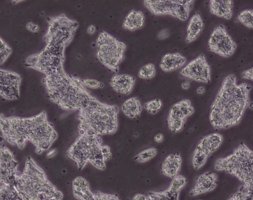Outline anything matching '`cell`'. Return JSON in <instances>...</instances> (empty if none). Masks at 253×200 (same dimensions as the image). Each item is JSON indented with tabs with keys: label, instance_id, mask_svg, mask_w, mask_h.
<instances>
[{
	"label": "cell",
	"instance_id": "17",
	"mask_svg": "<svg viewBox=\"0 0 253 200\" xmlns=\"http://www.w3.org/2000/svg\"><path fill=\"white\" fill-rule=\"evenodd\" d=\"M135 79L128 74H115L109 81L112 88L117 92L123 94H129L133 87Z\"/></svg>",
	"mask_w": 253,
	"mask_h": 200
},
{
	"label": "cell",
	"instance_id": "34",
	"mask_svg": "<svg viewBox=\"0 0 253 200\" xmlns=\"http://www.w3.org/2000/svg\"><path fill=\"white\" fill-rule=\"evenodd\" d=\"M162 101L160 99H154L146 102L144 107L148 112L155 114L162 108Z\"/></svg>",
	"mask_w": 253,
	"mask_h": 200
},
{
	"label": "cell",
	"instance_id": "3",
	"mask_svg": "<svg viewBox=\"0 0 253 200\" xmlns=\"http://www.w3.org/2000/svg\"><path fill=\"white\" fill-rule=\"evenodd\" d=\"M63 62L49 68L42 82L50 99L62 109L80 110L95 98L78 77L67 74Z\"/></svg>",
	"mask_w": 253,
	"mask_h": 200
},
{
	"label": "cell",
	"instance_id": "5",
	"mask_svg": "<svg viewBox=\"0 0 253 200\" xmlns=\"http://www.w3.org/2000/svg\"><path fill=\"white\" fill-rule=\"evenodd\" d=\"M118 112L117 106L91 100L79 110L80 129L98 136L113 133L117 128Z\"/></svg>",
	"mask_w": 253,
	"mask_h": 200
},
{
	"label": "cell",
	"instance_id": "13",
	"mask_svg": "<svg viewBox=\"0 0 253 200\" xmlns=\"http://www.w3.org/2000/svg\"><path fill=\"white\" fill-rule=\"evenodd\" d=\"M180 74L197 81L205 83L211 81V68L204 54L191 60L180 71Z\"/></svg>",
	"mask_w": 253,
	"mask_h": 200
},
{
	"label": "cell",
	"instance_id": "28",
	"mask_svg": "<svg viewBox=\"0 0 253 200\" xmlns=\"http://www.w3.org/2000/svg\"><path fill=\"white\" fill-rule=\"evenodd\" d=\"M179 193L169 189L163 192H151L146 197V200H178Z\"/></svg>",
	"mask_w": 253,
	"mask_h": 200
},
{
	"label": "cell",
	"instance_id": "30",
	"mask_svg": "<svg viewBox=\"0 0 253 200\" xmlns=\"http://www.w3.org/2000/svg\"><path fill=\"white\" fill-rule=\"evenodd\" d=\"M209 156L200 149L196 148L192 158V164L196 169L200 168L206 163Z\"/></svg>",
	"mask_w": 253,
	"mask_h": 200
},
{
	"label": "cell",
	"instance_id": "35",
	"mask_svg": "<svg viewBox=\"0 0 253 200\" xmlns=\"http://www.w3.org/2000/svg\"><path fill=\"white\" fill-rule=\"evenodd\" d=\"M9 45L0 37V64L3 63L11 53Z\"/></svg>",
	"mask_w": 253,
	"mask_h": 200
},
{
	"label": "cell",
	"instance_id": "1",
	"mask_svg": "<svg viewBox=\"0 0 253 200\" xmlns=\"http://www.w3.org/2000/svg\"><path fill=\"white\" fill-rule=\"evenodd\" d=\"M0 130L10 144L22 149L30 141L38 154L47 150L57 136L44 111L30 117H7L0 114Z\"/></svg>",
	"mask_w": 253,
	"mask_h": 200
},
{
	"label": "cell",
	"instance_id": "2",
	"mask_svg": "<svg viewBox=\"0 0 253 200\" xmlns=\"http://www.w3.org/2000/svg\"><path fill=\"white\" fill-rule=\"evenodd\" d=\"M251 88L247 82L237 84L234 74L224 79L211 107L209 119L214 128H227L240 121L249 104Z\"/></svg>",
	"mask_w": 253,
	"mask_h": 200
},
{
	"label": "cell",
	"instance_id": "14",
	"mask_svg": "<svg viewBox=\"0 0 253 200\" xmlns=\"http://www.w3.org/2000/svg\"><path fill=\"white\" fill-rule=\"evenodd\" d=\"M18 162L14 159L11 151L5 145L0 146V183L14 185L16 177L20 174L17 170Z\"/></svg>",
	"mask_w": 253,
	"mask_h": 200
},
{
	"label": "cell",
	"instance_id": "6",
	"mask_svg": "<svg viewBox=\"0 0 253 200\" xmlns=\"http://www.w3.org/2000/svg\"><path fill=\"white\" fill-rule=\"evenodd\" d=\"M253 151L241 143L227 156L219 159L215 163L216 170H224L235 176L244 184L253 183Z\"/></svg>",
	"mask_w": 253,
	"mask_h": 200
},
{
	"label": "cell",
	"instance_id": "26",
	"mask_svg": "<svg viewBox=\"0 0 253 200\" xmlns=\"http://www.w3.org/2000/svg\"><path fill=\"white\" fill-rule=\"evenodd\" d=\"M228 200H253V183L244 184Z\"/></svg>",
	"mask_w": 253,
	"mask_h": 200
},
{
	"label": "cell",
	"instance_id": "36",
	"mask_svg": "<svg viewBox=\"0 0 253 200\" xmlns=\"http://www.w3.org/2000/svg\"><path fill=\"white\" fill-rule=\"evenodd\" d=\"M81 81L84 85L91 88H97L104 86V84L102 82L95 79H85L81 80Z\"/></svg>",
	"mask_w": 253,
	"mask_h": 200
},
{
	"label": "cell",
	"instance_id": "9",
	"mask_svg": "<svg viewBox=\"0 0 253 200\" xmlns=\"http://www.w3.org/2000/svg\"><path fill=\"white\" fill-rule=\"evenodd\" d=\"M96 55L101 63L114 73H118L124 57L126 45L117 38L102 31L96 39Z\"/></svg>",
	"mask_w": 253,
	"mask_h": 200
},
{
	"label": "cell",
	"instance_id": "43",
	"mask_svg": "<svg viewBox=\"0 0 253 200\" xmlns=\"http://www.w3.org/2000/svg\"><path fill=\"white\" fill-rule=\"evenodd\" d=\"M197 92L199 94H203L205 92V88L204 86H200L197 89Z\"/></svg>",
	"mask_w": 253,
	"mask_h": 200
},
{
	"label": "cell",
	"instance_id": "25",
	"mask_svg": "<svg viewBox=\"0 0 253 200\" xmlns=\"http://www.w3.org/2000/svg\"><path fill=\"white\" fill-rule=\"evenodd\" d=\"M122 109L126 116L135 119L140 116L142 106L139 100L137 97H131L124 102Z\"/></svg>",
	"mask_w": 253,
	"mask_h": 200
},
{
	"label": "cell",
	"instance_id": "19",
	"mask_svg": "<svg viewBox=\"0 0 253 200\" xmlns=\"http://www.w3.org/2000/svg\"><path fill=\"white\" fill-rule=\"evenodd\" d=\"M222 135L218 133H212L203 137L196 148L208 156L216 151L222 143Z\"/></svg>",
	"mask_w": 253,
	"mask_h": 200
},
{
	"label": "cell",
	"instance_id": "20",
	"mask_svg": "<svg viewBox=\"0 0 253 200\" xmlns=\"http://www.w3.org/2000/svg\"><path fill=\"white\" fill-rule=\"evenodd\" d=\"M182 163V159L179 153L169 154L165 159L162 165V173L173 178L178 175Z\"/></svg>",
	"mask_w": 253,
	"mask_h": 200
},
{
	"label": "cell",
	"instance_id": "33",
	"mask_svg": "<svg viewBox=\"0 0 253 200\" xmlns=\"http://www.w3.org/2000/svg\"><path fill=\"white\" fill-rule=\"evenodd\" d=\"M157 153V150L154 148H150L143 150L135 157V160L139 162L147 161L154 158Z\"/></svg>",
	"mask_w": 253,
	"mask_h": 200
},
{
	"label": "cell",
	"instance_id": "37",
	"mask_svg": "<svg viewBox=\"0 0 253 200\" xmlns=\"http://www.w3.org/2000/svg\"><path fill=\"white\" fill-rule=\"evenodd\" d=\"M94 200H119L115 195L96 192L94 193Z\"/></svg>",
	"mask_w": 253,
	"mask_h": 200
},
{
	"label": "cell",
	"instance_id": "21",
	"mask_svg": "<svg viewBox=\"0 0 253 200\" xmlns=\"http://www.w3.org/2000/svg\"><path fill=\"white\" fill-rule=\"evenodd\" d=\"M186 61V58L178 53H168L164 54L159 66L165 72H170L182 66Z\"/></svg>",
	"mask_w": 253,
	"mask_h": 200
},
{
	"label": "cell",
	"instance_id": "24",
	"mask_svg": "<svg viewBox=\"0 0 253 200\" xmlns=\"http://www.w3.org/2000/svg\"><path fill=\"white\" fill-rule=\"evenodd\" d=\"M145 17L142 11L131 10L126 16L123 27L126 30L133 31L143 27Z\"/></svg>",
	"mask_w": 253,
	"mask_h": 200
},
{
	"label": "cell",
	"instance_id": "23",
	"mask_svg": "<svg viewBox=\"0 0 253 200\" xmlns=\"http://www.w3.org/2000/svg\"><path fill=\"white\" fill-rule=\"evenodd\" d=\"M73 194L79 200H94V194L89 188V184L82 177L76 178L73 182Z\"/></svg>",
	"mask_w": 253,
	"mask_h": 200
},
{
	"label": "cell",
	"instance_id": "16",
	"mask_svg": "<svg viewBox=\"0 0 253 200\" xmlns=\"http://www.w3.org/2000/svg\"><path fill=\"white\" fill-rule=\"evenodd\" d=\"M217 184V175L207 172L200 175L196 180L195 185L190 191L191 196H196L213 190Z\"/></svg>",
	"mask_w": 253,
	"mask_h": 200
},
{
	"label": "cell",
	"instance_id": "15",
	"mask_svg": "<svg viewBox=\"0 0 253 200\" xmlns=\"http://www.w3.org/2000/svg\"><path fill=\"white\" fill-rule=\"evenodd\" d=\"M21 78L18 74L0 69V95L9 100L18 99Z\"/></svg>",
	"mask_w": 253,
	"mask_h": 200
},
{
	"label": "cell",
	"instance_id": "31",
	"mask_svg": "<svg viewBox=\"0 0 253 200\" xmlns=\"http://www.w3.org/2000/svg\"><path fill=\"white\" fill-rule=\"evenodd\" d=\"M155 74L156 70L154 65L152 63H148L140 69L138 76L141 79H149L153 78Z\"/></svg>",
	"mask_w": 253,
	"mask_h": 200
},
{
	"label": "cell",
	"instance_id": "8",
	"mask_svg": "<svg viewBox=\"0 0 253 200\" xmlns=\"http://www.w3.org/2000/svg\"><path fill=\"white\" fill-rule=\"evenodd\" d=\"M48 27L44 37L46 46L65 48L73 40L78 22L64 14L47 18Z\"/></svg>",
	"mask_w": 253,
	"mask_h": 200
},
{
	"label": "cell",
	"instance_id": "10",
	"mask_svg": "<svg viewBox=\"0 0 253 200\" xmlns=\"http://www.w3.org/2000/svg\"><path fill=\"white\" fill-rule=\"evenodd\" d=\"M193 0H145V6L153 14L170 15L181 21L186 20L192 5Z\"/></svg>",
	"mask_w": 253,
	"mask_h": 200
},
{
	"label": "cell",
	"instance_id": "4",
	"mask_svg": "<svg viewBox=\"0 0 253 200\" xmlns=\"http://www.w3.org/2000/svg\"><path fill=\"white\" fill-rule=\"evenodd\" d=\"M14 186L22 200H61L63 197L30 157L27 159L23 172L16 177Z\"/></svg>",
	"mask_w": 253,
	"mask_h": 200
},
{
	"label": "cell",
	"instance_id": "7",
	"mask_svg": "<svg viewBox=\"0 0 253 200\" xmlns=\"http://www.w3.org/2000/svg\"><path fill=\"white\" fill-rule=\"evenodd\" d=\"M98 137L85 133H81L80 136L68 149L67 155L76 162L79 169H82L87 162L97 168L105 169L101 140Z\"/></svg>",
	"mask_w": 253,
	"mask_h": 200
},
{
	"label": "cell",
	"instance_id": "41",
	"mask_svg": "<svg viewBox=\"0 0 253 200\" xmlns=\"http://www.w3.org/2000/svg\"><path fill=\"white\" fill-rule=\"evenodd\" d=\"M163 135L161 133L156 134L154 136V140L158 143L162 142L163 140Z\"/></svg>",
	"mask_w": 253,
	"mask_h": 200
},
{
	"label": "cell",
	"instance_id": "39",
	"mask_svg": "<svg viewBox=\"0 0 253 200\" xmlns=\"http://www.w3.org/2000/svg\"><path fill=\"white\" fill-rule=\"evenodd\" d=\"M27 29L32 32H36L39 31V27L38 25L33 23L32 22H28L26 25Z\"/></svg>",
	"mask_w": 253,
	"mask_h": 200
},
{
	"label": "cell",
	"instance_id": "12",
	"mask_svg": "<svg viewBox=\"0 0 253 200\" xmlns=\"http://www.w3.org/2000/svg\"><path fill=\"white\" fill-rule=\"evenodd\" d=\"M194 111V109L191 101L187 99L181 100L172 105L167 119L170 131L173 133L180 131L186 122V119Z\"/></svg>",
	"mask_w": 253,
	"mask_h": 200
},
{
	"label": "cell",
	"instance_id": "18",
	"mask_svg": "<svg viewBox=\"0 0 253 200\" xmlns=\"http://www.w3.org/2000/svg\"><path fill=\"white\" fill-rule=\"evenodd\" d=\"M210 11L218 17L230 19L233 15V2L232 0H210Z\"/></svg>",
	"mask_w": 253,
	"mask_h": 200
},
{
	"label": "cell",
	"instance_id": "38",
	"mask_svg": "<svg viewBox=\"0 0 253 200\" xmlns=\"http://www.w3.org/2000/svg\"><path fill=\"white\" fill-rule=\"evenodd\" d=\"M253 68L252 67L249 69L244 71L241 74V77L245 79L250 80H253Z\"/></svg>",
	"mask_w": 253,
	"mask_h": 200
},
{
	"label": "cell",
	"instance_id": "40",
	"mask_svg": "<svg viewBox=\"0 0 253 200\" xmlns=\"http://www.w3.org/2000/svg\"><path fill=\"white\" fill-rule=\"evenodd\" d=\"M132 200H146V197L141 194H136L132 197Z\"/></svg>",
	"mask_w": 253,
	"mask_h": 200
},
{
	"label": "cell",
	"instance_id": "29",
	"mask_svg": "<svg viewBox=\"0 0 253 200\" xmlns=\"http://www.w3.org/2000/svg\"><path fill=\"white\" fill-rule=\"evenodd\" d=\"M237 19L245 27L252 28L253 27V10L245 9L241 11L238 15Z\"/></svg>",
	"mask_w": 253,
	"mask_h": 200
},
{
	"label": "cell",
	"instance_id": "45",
	"mask_svg": "<svg viewBox=\"0 0 253 200\" xmlns=\"http://www.w3.org/2000/svg\"><path fill=\"white\" fill-rule=\"evenodd\" d=\"M56 200V199H50V200Z\"/></svg>",
	"mask_w": 253,
	"mask_h": 200
},
{
	"label": "cell",
	"instance_id": "22",
	"mask_svg": "<svg viewBox=\"0 0 253 200\" xmlns=\"http://www.w3.org/2000/svg\"><path fill=\"white\" fill-rule=\"evenodd\" d=\"M204 23L199 12H196L190 19L187 27L186 43L195 40L202 33Z\"/></svg>",
	"mask_w": 253,
	"mask_h": 200
},
{
	"label": "cell",
	"instance_id": "11",
	"mask_svg": "<svg viewBox=\"0 0 253 200\" xmlns=\"http://www.w3.org/2000/svg\"><path fill=\"white\" fill-rule=\"evenodd\" d=\"M236 44L226 31L225 27L220 24L211 34L208 40V49L221 56L229 57L233 55Z\"/></svg>",
	"mask_w": 253,
	"mask_h": 200
},
{
	"label": "cell",
	"instance_id": "42",
	"mask_svg": "<svg viewBox=\"0 0 253 200\" xmlns=\"http://www.w3.org/2000/svg\"><path fill=\"white\" fill-rule=\"evenodd\" d=\"M95 27L93 25H89L87 29V33L89 34H93L95 31Z\"/></svg>",
	"mask_w": 253,
	"mask_h": 200
},
{
	"label": "cell",
	"instance_id": "27",
	"mask_svg": "<svg viewBox=\"0 0 253 200\" xmlns=\"http://www.w3.org/2000/svg\"><path fill=\"white\" fill-rule=\"evenodd\" d=\"M0 200H22L14 185L3 184L0 186Z\"/></svg>",
	"mask_w": 253,
	"mask_h": 200
},
{
	"label": "cell",
	"instance_id": "44",
	"mask_svg": "<svg viewBox=\"0 0 253 200\" xmlns=\"http://www.w3.org/2000/svg\"><path fill=\"white\" fill-rule=\"evenodd\" d=\"M182 88L184 89H187L189 87V84L187 82H183L181 84Z\"/></svg>",
	"mask_w": 253,
	"mask_h": 200
},
{
	"label": "cell",
	"instance_id": "32",
	"mask_svg": "<svg viewBox=\"0 0 253 200\" xmlns=\"http://www.w3.org/2000/svg\"><path fill=\"white\" fill-rule=\"evenodd\" d=\"M187 182L186 178L180 175H177L174 177L168 189L179 193L180 190L185 186Z\"/></svg>",
	"mask_w": 253,
	"mask_h": 200
}]
</instances>
